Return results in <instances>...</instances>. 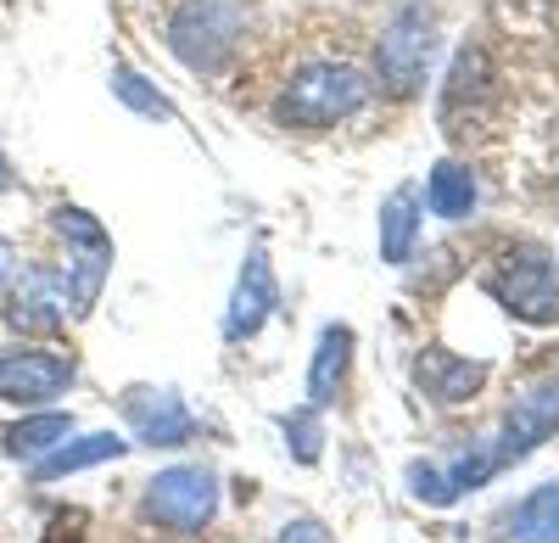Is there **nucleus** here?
I'll list each match as a JSON object with an SVG mask.
<instances>
[{
    "mask_svg": "<svg viewBox=\"0 0 559 543\" xmlns=\"http://www.w3.org/2000/svg\"><path fill=\"white\" fill-rule=\"evenodd\" d=\"M369 102V79L353 62H308L286 79L274 102V123L286 129H336Z\"/></svg>",
    "mask_w": 559,
    "mask_h": 543,
    "instance_id": "nucleus-1",
    "label": "nucleus"
},
{
    "mask_svg": "<svg viewBox=\"0 0 559 543\" xmlns=\"http://www.w3.org/2000/svg\"><path fill=\"white\" fill-rule=\"evenodd\" d=\"M247 23H252L247 0H179L168 17V45L185 68L213 73L241 51Z\"/></svg>",
    "mask_w": 559,
    "mask_h": 543,
    "instance_id": "nucleus-2",
    "label": "nucleus"
},
{
    "mask_svg": "<svg viewBox=\"0 0 559 543\" xmlns=\"http://www.w3.org/2000/svg\"><path fill=\"white\" fill-rule=\"evenodd\" d=\"M431 51H437V17H431V7L408 0V7L381 28V45H376L381 84L392 90V96H414L431 73Z\"/></svg>",
    "mask_w": 559,
    "mask_h": 543,
    "instance_id": "nucleus-3",
    "label": "nucleus"
},
{
    "mask_svg": "<svg viewBox=\"0 0 559 543\" xmlns=\"http://www.w3.org/2000/svg\"><path fill=\"white\" fill-rule=\"evenodd\" d=\"M492 297L526 326L559 320V263L543 247H515L492 269Z\"/></svg>",
    "mask_w": 559,
    "mask_h": 543,
    "instance_id": "nucleus-4",
    "label": "nucleus"
},
{
    "mask_svg": "<svg viewBox=\"0 0 559 543\" xmlns=\"http://www.w3.org/2000/svg\"><path fill=\"white\" fill-rule=\"evenodd\" d=\"M218 510V476L207 465H174L157 471L146 487V521L174 532H202Z\"/></svg>",
    "mask_w": 559,
    "mask_h": 543,
    "instance_id": "nucleus-5",
    "label": "nucleus"
},
{
    "mask_svg": "<svg viewBox=\"0 0 559 543\" xmlns=\"http://www.w3.org/2000/svg\"><path fill=\"white\" fill-rule=\"evenodd\" d=\"M73 358L51 347H7L0 353V398L7 403H51L73 387Z\"/></svg>",
    "mask_w": 559,
    "mask_h": 543,
    "instance_id": "nucleus-6",
    "label": "nucleus"
},
{
    "mask_svg": "<svg viewBox=\"0 0 559 543\" xmlns=\"http://www.w3.org/2000/svg\"><path fill=\"white\" fill-rule=\"evenodd\" d=\"M559 432V381H548V387H532L515 410H509V421H503V432L487 442L492 448V465L503 471V465H515V460H526L532 448L543 442V437H554Z\"/></svg>",
    "mask_w": 559,
    "mask_h": 543,
    "instance_id": "nucleus-7",
    "label": "nucleus"
},
{
    "mask_svg": "<svg viewBox=\"0 0 559 543\" xmlns=\"http://www.w3.org/2000/svg\"><path fill=\"white\" fill-rule=\"evenodd\" d=\"M62 314H68V286L51 269H23V281L7 303V326L23 337H51L62 331Z\"/></svg>",
    "mask_w": 559,
    "mask_h": 543,
    "instance_id": "nucleus-8",
    "label": "nucleus"
},
{
    "mask_svg": "<svg viewBox=\"0 0 559 543\" xmlns=\"http://www.w3.org/2000/svg\"><path fill=\"white\" fill-rule=\"evenodd\" d=\"M123 415H129V426H134V437L140 442H152V448H174V442H185L197 432V421H191V410L163 387H129L123 392Z\"/></svg>",
    "mask_w": 559,
    "mask_h": 543,
    "instance_id": "nucleus-9",
    "label": "nucleus"
},
{
    "mask_svg": "<svg viewBox=\"0 0 559 543\" xmlns=\"http://www.w3.org/2000/svg\"><path fill=\"white\" fill-rule=\"evenodd\" d=\"M274 314V269L263 252H252L241 263V281H236V297H229V314H224V337L229 342H247L263 331V320Z\"/></svg>",
    "mask_w": 559,
    "mask_h": 543,
    "instance_id": "nucleus-10",
    "label": "nucleus"
},
{
    "mask_svg": "<svg viewBox=\"0 0 559 543\" xmlns=\"http://www.w3.org/2000/svg\"><path fill=\"white\" fill-rule=\"evenodd\" d=\"M492 102V62L481 45H464V51L453 57V73H448V96H442V118L453 123L464 107H487Z\"/></svg>",
    "mask_w": 559,
    "mask_h": 543,
    "instance_id": "nucleus-11",
    "label": "nucleus"
},
{
    "mask_svg": "<svg viewBox=\"0 0 559 543\" xmlns=\"http://www.w3.org/2000/svg\"><path fill=\"white\" fill-rule=\"evenodd\" d=\"M118 455H129V442L123 437H112V432H90V437H79V442H57L51 455H45L39 465H34V476L39 482H57V476H73V471H90V465H107V460H118Z\"/></svg>",
    "mask_w": 559,
    "mask_h": 543,
    "instance_id": "nucleus-12",
    "label": "nucleus"
},
{
    "mask_svg": "<svg viewBox=\"0 0 559 543\" xmlns=\"http://www.w3.org/2000/svg\"><path fill=\"white\" fill-rule=\"evenodd\" d=\"M414 376L437 403H459V398H471L487 381V365H476V358H453V353H426Z\"/></svg>",
    "mask_w": 559,
    "mask_h": 543,
    "instance_id": "nucleus-13",
    "label": "nucleus"
},
{
    "mask_svg": "<svg viewBox=\"0 0 559 543\" xmlns=\"http://www.w3.org/2000/svg\"><path fill=\"white\" fill-rule=\"evenodd\" d=\"M68 432H73L68 415H23V421H12L7 432H0V442H7L12 460H45L57 442H68Z\"/></svg>",
    "mask_w": 559,
    "mask_h": 543,
    "instance_id": "nucleus-14",
    "label": "nucleus"
},
{
    "mask_svg": "<svg viewBox=\"0 0 559 543\" xmlns=\"http://www.w3.org/2000/svg\"><path fill=\"white\" fill-rule=\"evenodd\" d=\"M347 358H353V331H347V326H331V331L319 337L313 370H308V398H313V410H319V403H331V392L342 387Z\"/></svg>",
    "mask_w": 559,
    "mask_h": 543,
    "instance_id": "nucleus-15",
    "label": "nucleus"
},
{
    "mask_svg": "<svg viewBox=\"0 0 559 543\" xmlns=\"http://www.w3.org/2000/svg\"><path fill=\"white\" fill-rule=\"evenodd\" d=\"M426 202L437 219H464L476 208V174L464 163H437L431 179H426Z\"/></svg>",
    "mask_w": 559,
    "mask_h": 543,
    "instance_id": "nucleus-16",
    "label": "nucleus"
},
{
    "mask_svg": "<svg viewBox=\"0 0 559 543\" xmlns=\"http://www.w3.org/2000/svg\"><path fill=\"white\" fill-rule=\"evenodd\" d=\"M509 543H559V482L537 487L532 499L509 516Z\"/></svg>",
    "mask_w": 559,
    "mask_h": 543,
    "instance_id": "nucleus-17",
    "label": "nucleus"
},
{
    "mask_svg": "<svg viewBox=\"0 0 559 543\" xmlns=\"http://www.w3.org/2000/svg\"><path fill=\"white\" fill-rule=\"evenodd\" d=\"M414 236H419V197L414 191H397L381 208V258L386 263H403L414 252Z\"/></svg>",
    "mask_w": 559,
    "mask_h": 543,
    "instance_id": "nucleus-18",
    "label": "nucleus"
},
{
    "mask_svg": "<svg viewBox=\"0 0 559 543\" xmlns=\"http://www.w3.org/2000/svg\"><path fill=\"white\" fill-rule=\"evenodd\" d=\"M112 96L123 102V107H134V113H146V118H174V107L157 96V90L146 84V79H140V73H112Z\"/></svg>",
    "mask_w": 559,
    "mask_h": 543,
    "instance_id": "nucleus-19",
    "label": "nucleus"
},
{
    "mask_svg": "<svg viewBox=\"0 0 559 543\" xmlns=\"http://www.w3.org/2000/svg\"><path fill=\"white\" fill-rule=\"evenodd\" d=\"M408 487H414V499H419V505H437V510L459 499L453 482H448L442 471H431V465H414V471H408Z\"/></svg>",
    "mask_w": 559,
    "mask_h": 543,
    "instance_id": "nucleus-20",
    "label": "nucleus"
},
{
    "mask_svg": "<svg viewBox=\"0 0 559 543\" xmlns=\"http://www.w3.org/2000/svg\"><path fill=\"white\" fill-rule=\"evenodd\" d=\"M286 437L297 442V460H302V465H313V460H319L324 432H319V410H313V403H308L302 415H292V421H286Z\"/></svg>",
    "mask_w": 559,
    "mask_h": 543,
    "instance_id": "nucleus-21",
    "label": "nucleus"
},
{
    "mask_svg": "<svg viewBox=\"0 0 559 543\" xmlns=\"http://www.w3.org/2000/svg\"><path fill=\"white\" fill-rule=\"evenodd\" d=\"M274 543H331V532H324L319 521H292V527L280 532Z\"/></svg>",
    "mask_w": 559,
    "mask_h": 543,
    "instance_id": "nucleus-22",
    "label": "nucleus"
},
{
    "mask_svg": "<svg viewBox=\"0 0 559 543\" xmlns=\"http://www.w3.org/2000/svg\"><path fill=\"white\" fill-rule=\"evenodd\" d=\"M12 275H17V258H12V247H7V241H0V292L12 286Z\"/></svg>",
    "mask_w": 559,
    "mask_h": 543,
    "instance_id": "nucleus-23",
    "label": "nucleus"
}]
</instances>
